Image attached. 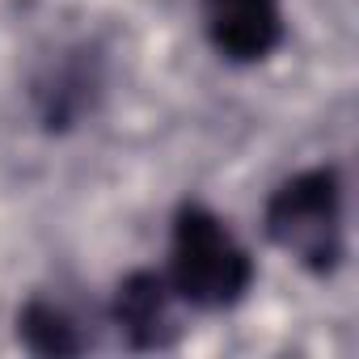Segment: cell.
I'll list each match as a JSON object with an SVG mask.
<instances>
[{
    "instance_id": "cell-3",
    "label": "cell",
    "mask_w": 359,
    "mask_h": 359,
    "mask_svg": "<svg viewBox=\"0 0 359 359\" xmlns=\"http://www.w3.org/2000/svg\"><path fill=\"white\" fill-rule=\"evenodd\" d=\"M199 9L212 51L229 64H262L287 34L283 0H199Z\"/></svg>"
},
{
    "instance_id": "cell-2",
    "label": "cell",
    "mask_w": 359,
    "mask_h": 359,
    "mask_svg": "<svg viewBox=\"0 0 359 359\" xmlns=\"http://www.w3.org/2000/svg\"><path fill=\"white\" fill-rule=\"evenodd\" d=\"M262 233L300 271L330 279L346 258V195L334 165H313L279 182L262 212Z\"/></svg>"
},
{
    "instance_id": "cell-4",
    "label": "cell",
    "mask_w": 359,
    "mask_h": 359,
    "mask_svg": "<svg viewBox=\"0 0 359 359\" xmlns=\"http://www.w3.org/2000/svg\"><path fill=\"white\" fill-rule=\"evenodd\" d=\"M177 300L165 271H131L110 300V321L118 325L123 342L131 351H165L182 338Z\"/></svg>"
},
{
    "instance_id": "cell-6",
    "label": "cell",
    "mask_w": 359,
    "mask_h": 359,
    "mask_svg": "<svg viewBox=\"0 0 359 359\" xmlns=\"http://www.w3.org/2000/svg\"><path fill=\"white\" fill-rule=\"evenodd\" d=\"M18 338L30 355H43V359H68V355L85 351V334L68 317V309H60L43 296H34L18 313Z\"/></svg>"
},
{
    "instance_id": "cell-1",
    "label": "cell",
    "mask_w": 359,
    "mask_h": 359,
    "mask_svg": "<svg viewBox=\"0 0 359 359\" xmlns=\"http://www.w3.org/2000/svg\"><path fill=\"white\" fill-rule=\"evenodd\" d=\"M254 258L203 203H182L169 229V287L199 313H229L254 287Z\"/></svg>"
},
{
    "instance_id": "cell-5",
    "label": "cell",
    "mask_w": 359,
    "mask_h": 359,
    "mask_svg": "<svg viewBox=\"0 0 359 359\" xmlns=\"http://www.w3.org/2000/svg\"><path fill=\"white\" fill-rule=\"evenodd\" d=\"M102 55L93 47H68L60 51L39 76H34V110L47 131H72L85 114H93L102 97Z\"/></svg>"
}]
</instances>
